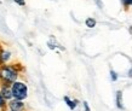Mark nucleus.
Instances as JSON below:
<instances>
[{
    "instance_id": "obj_5",
    "label": "nucleus",
    "mask_w": 132,
    "mask_h": 111,
    "mask_svg": "<svg viewBox=\"0 0 132 111\" xmlns=\"http://www.w3.org/2000/svg\"><path fill=\"white\" fill-rule=\"evenodd\" d=\"M10 58H11V52L0 48V65L7 64V62L10 60Z\"/></svg>"
},
{
    "instance_id": "obj_9",
    "label": "nucleus",
    "mask_w": 132,
    "mask_h": 111,
    "mask_svg": "<svg viewBox=\"0 0 132 111\" xmlns=\"http://www.w3.org/2000/svg\"><path fill=\"white\" fill-rule=\"evenodd\" d=\"M85 24H86V27L87 28H93V27H96V20L95 18H87V20L85 21Z\"/></svg>"
},
{
    "instance_id": "obj_12",
    "label": "nucleus",
    "mask_w": 132,
    "mask_h": 111,
    "mask_svg": "<svg viewBox=\"0 0 132 111\" xmlns=\"http://www.w3.org/2000/svg\"><path fill=\"white\" fill-rule=\"evenodd\" d=\"M110 77H112V81H116L118 80V75H116V72L115 71H110Z\"/></svg>"
},
{
    "instance_id": "obj_16",
    "label": "nucleus",
    "mask_w": 132,
    "mask_h": 111,
    "mask_svg": "<svg viewBox=\"0 0 132 111\" xmlns=\"http://www.w3.org/2000/svg\"><path fill=\"white\" fill-rule=\"evenodd\" d=\"M96 3H97V5H98L100 7H102V3H101L100 0H96Z\"/></svg>"
},
{
    "instance_id": "obj_3",
    "label": "nucleus",
    "mask_w": 132,
    "mask_h": 111,
    "mask_svg": "<svg viewBox=\"0 0 132 111\" xmlns=\"http://www.w3.org/2000/svg\"><path fill=\"white\" fill-rule=\"evenodd\" d=\"M7 107L10 110H15V111H24L26 110V104L23 103V100H18V99H13L7 101Z\"/></svg>"
},
{
    "instance_id": "obj_11",
    "label": "nucleus",
    "mask_w": 132,
    "mask_h": 111,
    "mask_svg": "<svg viewBox=\"0 0 132 111\" xmlns=\"http://www.w3.org/2000/svg\"><path fill=\"white\" fill-rule=\"evenodd\" d=\"M13 1L20 6H26V0H13Z\"/></svg>"
},
{
    "instance_id": "obj_6",
    "label": "nucleus",
    "mask_w": 132,
    "mask_h": 111,
    "mask_svg": "<svg viewBox=\"0 0 132 111\" xmlns=\"http://www.w3.org/2000/svg\"><path fill=\"white\" fill-rule=\"evenodd\" d=\"M63 100H64V103H65V105H67L70 110H75L76 106H78V104H79V101L76 99H72V98H69L68 95H64Z\"/></svg>"
},
{
    "instance_id": "obj_1",
    "label": "nucleus",
    "mask_w": 132,
    "mask_h": 111,
    "mask_svg": "<svg viewBox=\"0 0 132 111\" xmlns=\"http://www.w3.org/2000/svg\"><path fill=\"white\" fill-rule=\"evenodd\" d=\"M22 70L21 64H4L0 65V85H10L18 80Z\"/></svg>"
},
{
    "instance_id": "obj_14",
    "label": "nucleus",
    "mask_w": 132,
    "mask_h": 111,
    "mask_svg": "<svg viewBox=\"0 0 132 111\" xmlns=\"http://www.w3.org/2000/svg\"><path fill=\"white\" fill-rule=\"evenodd\" d=\"M82 106H84V111H92L91 109H90V106H88L87 101H84V103H82Z\"/></svg>"
},
{
    "instance_id": "obj_4",
    "label": "nucleus",
    "mask_w": 132,
    "mask_h": 111,
    "mask_svg": "<svg viewBox=\"0 0 132 111\" xmlns=\"http://www.w3.org/2000/svg\"><path fill=\"white\" fill-rule=\"evenodd\" d=\"M0 95L6 101L11 100L13 98L12 97V92H11V86L10 85H0Z\"/></svg>"
},
{
    "instance_id": "obj_10",
    "label": "nucleus",
    "mask_w": 132,
    "mask_h": 111,
    "mask_svg": "<svg viewBox=\"0 0 132 111\" xmlns=\"http://www.w3.org/2000/svg\"><path fill=\"white\" fill-rule=\"evenodd\" d=\"M7 109V101L0 95V111H6Z\"/></svg>"
},
{
    "instance_id": "obj_8",
    "label": "nucleus",
    "mask_w": 132,
    "mask_h": 111,
    "mask_svg": "<svg viewBox=\"0 0 132 111\" xmlns=\"http://www.w3.org/2000/svg\"><path fill=\"white\" fill-rule=\"evenodd\" d=\"M47 46H48V48H51V50H55L56 47H60L61 50H64L63 47H61L60 45H58V44L56 42V40H55V38H52V39L50 40V41H48V42H47Z\"/></svg>"
},
{
    "instance_id": "obj_7",
    "label": "nucleus",
    "mask_w": 132,
    "mask_h": 111,
    "mask_svg": "<svg viewBox=\"0 0 132 111\" xmlns=\"http://www.w3.org/2000/svg\"><path fill=\"white\" fill-rule=\"evenodd\" d=\"M116 106L119 109H124V105H122V92L121 91L116 92Z\"/></svg>"
},
{
    "instance_id": "obj_13",
    "label": "nucleus",
    "mask_w": 132,
    "mask_h": 111,
    "mask_svg": "<svg viewBox=\"0 0 132 111\" xmlns=\"http://www.w3.org/2000/svg\"><path fill=\"white\" fill-rule=\"evenodd\" d=\"M122 4H124L125 7H127V6H131V5H132V0H122Z\"/></svg>"
},
{
    "instance_id": "obj_15",
    "label": "nucleus",
    "mask_w": 132,
    "mask_h": 111,
    "mask_svg": "<svg viewBox=\"0 0 132 111\" xmlns=\"http://www.w3.org/2000/svg\"><path fill=\"white\" fill-rule=\"evenodd\" d=\"M127 75H128V77H132V68L130 69V70H128V74H127Z\"/></svg>"
},
{
    "instance_id": "obj_2",
    "label": "nucleus",
    "mask_w": 132,
    "mask_h": 111,
    "mask_svg": "<svg viewBox=\"0 0 132 111\" xmlns=\"http://www.w3.org/2000/svg\"><path fill=\"white\" fill-rule=\"evenodd\" d=\"M11 92L13 99L24 100L28 97V86L26 82L17 80L11 85Z\"/></svg>"
},
{
    "instance_id": "obj_17",
    "label": "nucleus",
    "mask_w": 132,
    "mask_h": 111,
    "mask_svg": "<svg viewBox=\"0 0 132 111\" xmlns=\"http://www.w3.org/2000/svg\"><path fill=\"white\" fill-rule=\"evenodd\" d=\"M6 111H15V110H10V109H9V110H6Z\"/></svg>"
}]
</instances>
